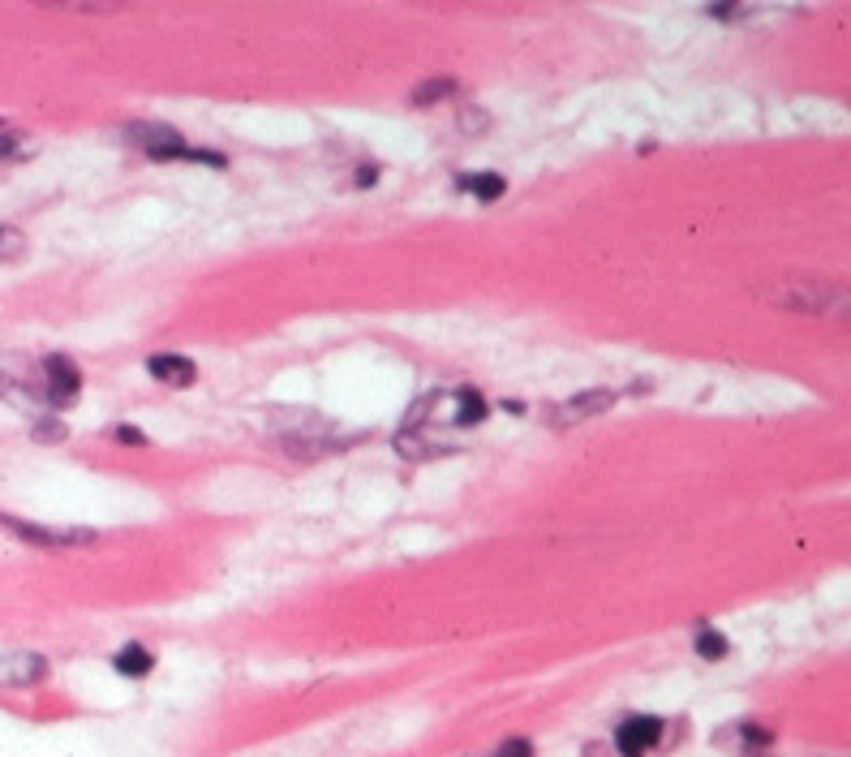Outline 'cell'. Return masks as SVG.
I'll return each instance as SVG.
<instances>
[{
    "label": "cell",
    "instance_id": "6da1fadb",
    "mask_svg": "<svg viewBox=\"0 0 851 757\" xmlns=\"http://www.w3.org/2000/svg\"><path fill=\"white\" fill-rule=\"evenodd\" d=\"M766 297L778 310H791V314H843L847 310V293L834 289V284H821V280L778 284V289H770Z\"/></svg>",
    "mask_w": 851,
    "mask_h": 757
},
{
    "label": "cell",
    "instance_id": "3957f363",
    "mask_svg": "<svg viewBox=\"0 0 851 757\" xmlns=\"http://www.w3.org/2000/svg\"><path fill=\"white\" fill-rule=\"evenodd\" d=\"M39 392H43V405L65 409L82 392V370L61 353L43 357V362H39Z\"/></svg>",
    "mask_w": 851,
    "mask_h": 757
},
{
    "label": "cell",
    "instance_id": "4fadbf2b",
    "mask_svg": "<svg viewBox=\"0 0 851 757\" xmlns=\"http://www.w3.org/2000/svg\"><path fill=\"white\" fill-rule=\"evenodd\" d=\"M486 413H490V409H486V401H482L478 392H469V388H465V392H456V422H460V426L482 422Z\"/></svg>",
    "mask_w": 851,
    "mask_h": 757
},
{
    "label": "cell",
    "instance_id": "52a82bcc",
    "mask_svg": "<svg viewBox=\"0 0 851 757\" xmlns=\"http://www.w3.org/2000/svg\"><path fill=\"white\" fill-rule=\"evenodd\" d=\"M658 740H662V719H654V714H632V719L619 723L615 745L624 757H645Z\"/></svg>",
    "mask_w": 851,
    "mask_h": 757
},
{
    "label": "cell",
    "instance_id": "30bf717a",
    "mask_svg": "<svg viewBox=\"0 0 851 757\" xmlns=\"http://www.w3.org/2000/svg\"><path fill=\"white\" fill-rule=\"evenodd\" d=\"M456 185L465 194H473V198H482V203H495V198L508 190V185H503V177L499 173H465V177H456Z\"/></svg>",
    "mask_w": 851,
    "mask_h": 757
},
{
    "label": "cell",
    "instance_id": "7c38bea8",
    "mask_svg": "<svg viewBox=\"0 0 851 757\" xmlns=\"http://www.w3.org/2000/svg\"><path fill=\"white\" fill-rule=\"evenodd\" d=\"M456 95V78H430L422 82V87L413 91V108H435L443 104V99H452Z\"/></svg>",
    "mask_w": 851,
    "mask_h": 757
},
{
    "label": "cell",
    "instance_id": "e0dca14e",
    "mask_svg": "<svg viewBox=\"0 0 851 757\" xmlns=\"http://www.w3.org/2000/svg\"><path fill=\"white\" fill-rule=\"evenodd\" d=\"M18 138H22V134H13V130H5V125H0V160H5V155H13Z\"/></svg>",
    "mask_w": 851,
    "mask_h": 757
},
{
    "label": "cell",
    "instance_id": "ac0fdd59",
    "mask_svg": "<svg viewBox=\"0 0 851 757\" xmlns=\"http://www.w3.org/2000/svg\"><path fill=\"white\" fill-rule=\"evenodd\" d=\"M35 435H39V439H61V435H65V426H61V422H39V426H35Z\"/></svg>",
    "mask_w": 851,
    "mask_h": 757
},
{
    "label": "cell",
    "instance_id": "5b68a950",
    "mask_svg": "<svg viewBox=\"0 0 851 757\" xmlns=\"http://www.w3.org/2000/svg\"><path fill=\"white\" fill-rule=\"evenodd\" d=\"M0 396H9V401H39L43 405L39 366H31L26 357H0Z\"/></svg>",
    "mask_w": 851,
    "mask_h": 757
},
{
    "label": "cell",
    "instance_id": "5bb4252c",
    "mask_svg": "<svg viewBox=\"0 0 851 757\" xmlns=\"http://www.w3.org/2000/svg\"><path fill=\"white\" fill-rule=\"evenodd\" d=\"M727 650H731V646H727V637H723V633H714L710 624H701V628H697V654H701V659L718 663Z\"/></svg>",
    "mask_w": 851,
    "mask_h": 757
},
{
    "label": "cell",
    "instance_id": "8992f818",
    "mask_svg": "<svg viewBox=\"0 0 851 757\" xmlns=\"http://www.w3.org/2000/svg\"><path fill=\"white\" fill-rule=\"evenodd\" d=\"M48 676V659L35 650H13L0 654V689H31Z\"/></svg>",
    "mask_w": 851,
    "mask_h": 757
},
{
    "label": "cell",
    "instance_id": "7a4b0ae2",
    "mask_svg": "<svg viewBox=\"0 0 851 757\" xmlns=\"http://www.w3.org/2000/svg\"><path fill=\"white\" fill-rule=\"evenodd\" d=\"M0 525L13 530L22 542H31V547H48V551H69V547L95 542V530H82V525H35L22 517H5V512H0Z\"/></svg>",
    "mask_w": 851,
    "mask_h": 757
},
{
    "label": "cell",
    "instance_id": "ffe728a7",
    "mask_svg": "<svg viewBox=\"0 0 851 757\" xmlns=\"http://www.w3.org/2000/svg\"><path fill=\"white\" fill-rule=\"evenodd\" d=\"M117 439H125V444H138V448H147V435H138V431H129V426H121Z\"/></svg>",
    "mask_w": 851,
    "mask_h": 757
},
{
    "label": "cell",
    "instance_id": "9a60e30c",
    "mask_svg": "<svg viewBox=\"0 0 851 757\" xmlns=\"http://www.w3.org/2000/svg\"><path fill=\"white\" fill-rule=\"evenodd\" d=\"M22 254H26V237L18 233V228L0 224V263H9V259H22Z\"/></svg>",
    "mask_w": 851,
    "mask_h": 757
},
{
    "label": "cell",
    "instance_id": "ba28073f",
    "mask_svg": "<svg viewBox=\"0 0 851 757\" xmlns=\"http://www.w3.org/2000/svg\"><path fill=\"white\" fill-rule=\"evenodd\" d=\"M611 405H615V392H611V388L581 392V396H572V401H564V405L551 409V426H576V422H585V418H598V413H607Z\"/></svg>",
    "mask_w": 851,
    "mask_h": 757
},
{
    "label": "cell",
    "instance_id": "8fae6325",
    "mask_svg": "<svg viewBox=\"0 0 851 757\" xmlns=\"http://www.w3.org/2000/svg\"><path fill=\"white\" fill-rule=\"evenodd\" d=\"M112 667H117L121 676H129V680H138V676H147V671L155 667V654L147 646H125L121 654H112Z\"/></svg>",
    "mask_w": 851,
    "mask_h": 757
},
{
    "label": "cell",
    "instance_id": "d6986e66",
    "mask_svg": "<svg viewBox=\"0 0 851 757\" xmlns=\"http://www.w3.org/2000/svg\"><path fill=\"white\" fill-rule=\"evenodd\" d=\"M744 740L748 745H770V732L766 727H744Z\"/></svg>",
    "mask_w": 851,
    "mask_h": 757
},
{
    "label": "cell",
    "instance_id": "9c48e42d",
    "mask_svg": "<svg viewBox=\"0 0 851 757\" xmlns=\"http://www.w3.org/2000/svg\"><path fill=\"white\" fill-rule=\"evenodd\" d=\"M151 375L168 383V388H190V383L198 379V366L190 362V357H181V353H155L151 357Z\"/></svg>",
    "mask_w": 851,
    "mask_h": 757
},
{
    "label": "cell",
    "instance_id": "277c9868",
    "mask_svg": "<svg viewBox=\"0 0 851 757\" xmlns=\"http://www.w3.org/2000/svg\"><path fill=\"white\" fill-rule=\"evenodd\" d=\"M125 134L138 151H147L151 160H190V151H194V147H185V138L177 130H168V125H129Z\"/></svg>",
    "mask_w": 851,
    "mask_h": 757
},
{
    "label": "cell",
    "instance_id": "2e32d148",
    "mask_svg": "<svg viewBox=\"0 0 851 757\" xmlns=\"http://www.w3.org/2000/svg\"><path fill=\"white\" fill-rule=\"evenodd\" d=\"M495 757H533V745L521 736H512V740H503V745L495 749Z\"/></svg>",
    "mask_w": 851,
    "mask_h": 757
}]
</instances>
